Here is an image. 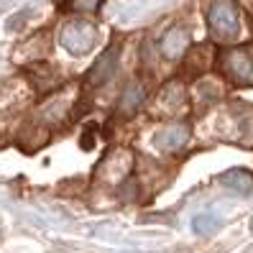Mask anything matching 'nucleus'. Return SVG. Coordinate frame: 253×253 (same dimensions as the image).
I'll return each instance as SVG.
<instances>
[{
  "label": "nucleus",
  "mask_w": 253,
  "mask_h": 253,
  "mask_svg": "<svg viewBox=\"0 0 253 253\" xmlns=\"http://www.w3.org/2000/svg\"><path fill=\"white\" fill-rule=\"evenodd\" d=\"M225 69L230 72V77L235 82L253 84V49H248V46L230 49L225 54Z\"/></svg>",
  "instance_id": "nucleus-3"
},
{
  "label": "nucleus",
  "mask_w": 253,
  "mask_h": 253,
  "mask_svg": "<svg viewBox=\"0 0 253 253\" xmlns=\"http://www.w3.org/2000/svg\"><path fill=\"white\" fill-rule=\"evenodd\" d=\"M97 3H100V0H74L72 8H77V10H92Z\"/></svg>",
  "instance_id": "nucleus-11"
},
{
  "label": "nucleus",
  "mask_w": 253,
  "mask_h": 253,
  "mask_svg": "<svg viewBox=\"0 0 253 253\" xmlns=\"http://www.w3.org/2000/svg\"><path fill=\"white\" fill-rule=\"evenodd\" d=\"M59 41H62V46L69 54L82 56L95 46L97 31L90 21H69V23H64L62 31H59Z\"/></svg>",
  "instance_id": "nucleus-2"
},
{
  "label": "nucleus",
  "mask_w": 253,
  "mask_h": 253,
  "mask_svg": "<svg viewBox=\"0 0 253 253\" xmlns=\"http://www.w3.org/2000/svg\"><path fill=\"white\" fill-rule=\"evenodd\" d=\"M217 182L225 187V189L235 192V195H241V197L253 195V174L248 169H228V171L220 174Z\"/></svg>",
  "instance_id": "nucleus-7"
},
{
  "label": "nucleus",
  "mask_w": 253,
  "mask_h": 253,
  "mask_svg": "<svg viewBox=\"0 0 253 253\" xmlns=\"http://www.w3.org/2000/svg\"><path fill=\"white\" fill-rule=\"evenodd\" d=\"M207 23L217 41H233L241 31V18L233 0H215L207 10Z\"/></svg>",
  "instance_id": "nucleus-1"
},
{
  "label": "nucleus",
  "mask_w": 253,
  "mask_h": 253,
  "mask_svg": "<svg viewBox=\"0 0 253 253\" xmlns=\"http://www.w3.org/2000/svg\"><path fill=\"white\" fill-rule=\"evenodd\" d=\"M220 217L217 215H212V212H202V215H197L195 220H192V230H195L197 235H212V233H217L220 230Z\"/></svg>",
  "instance_id": "nucleus-10"
},
{
  "label": "nucleus",
  "mask_w": 253,
  "mask_h": 253,
  "mask_svg": "<svg viewBox=\"0 0 253 253\" xmlns=\"http://www.w3.org/2000/svg\"><path fill=\"white\" fill-rule=\"evenodd\" d=\"M184 100H187V92H184V87L179 82H171L164 87V92H161V105L164 108H169V110H179L184 105Z\"/></svg>",
  "instance_id": "nucleus-9"
},
{
  "label": "nucleus",
  "mask_w": 253,
  "mask_h": 253,
  "mask_svg": "<svg viewBox=\"0 0 253 253\" xmlns=\"http://www.w3.org/2000/svg\"><path fill=\"white\" fill-rule=\"evenodd\" d=\"M118 69V46H110L105 49V54H102L97 62L92 64V69L87 72V84L90 87H100V84H105L113 74Z\"/></svg>",
  "instance_id": "nucleus-5"
},
{
  "label": "nucleus",
  "mask_w": 253,
  "mask_h": 253,
  "mask_svg": "<svg viewBox=\"0 0 253 253\" xmlns=\"http://www.w3.org/2000/svg\"><path fill=\"white\" fill-rule=\"evenodd\" d=\"M251 230H253V217H251Z\"/></svg>",
  "instance_id": "nucleus-12"
},
{
  "label": "nucleus",
  "mask_w": 253,
  "mask_h": 253,
  "mask_svg": "<svg viewBox=\"0 0 253 253\" xmlns=\"http://www.w3.org/2000/svg\"><path fill=\"white\" fill-rule=\"evenodd\" d=\"M189 49V31L184 26H171L161 39V54L167 59H179Z\"/></svg>",
  "instance_id": "nucleus-6"
},
{
  "label": "nucleus",
  "mask_w": 253,
  "mask_h": 253,
  "mask_svg": "<svg viewBox=\"0 0 253 253\" xmlns=\"http://www.w3.org/2000/svg\"><path fill=\"white\" fill-rule=\"evenodd\" d=\"M146 100V90L141 82H130L126 87V92L121 95V102H118V118H130L133 113H138V108Z\"/></svg>",
  "instance_id": "nucleus-8"
},
{
  "label": "nucleus",
  "mask_w": 253,
  "mask_h": 253,
  "mask_svg": "<svg viewBox=\"0 0 253 253\" xmlns=\"http://www.w3.org/2000/svg\"><path fill=\"white\" fill-rule=\"evenodd\" d=\"M189 141V128L184 123H171V126H164L156 136H154V146L159 151H167V154H174V151H182Z\"/></svg>",
  "instance_id": "nucleus-4"
}]
</instances>
